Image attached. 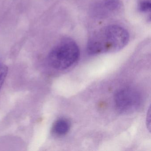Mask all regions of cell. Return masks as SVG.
<instances>
[{"mask_svg":"<svg viewBox=\"0 0 151 151\" xmlns=\"http://www.w3.org/2000/svg\"><path fill=\"white\" fill-rule=\"evenodd\" d=\"M129 40V34L125 29L117 25H109L90 38L87 51L91 55L115 52L124 48Z\"/></svg>","mask_w":151,"mask_h":151,"instance_id":"cell-1","label":"cell"},{"mask_svg":"<svg viewBox=\"0 0 151 151\" xmlns=\"http://www.w3.org/2000/svg\"><path fill=\"white\" fill-rule=\"evenodd\" d=\"M79 49L76 43L70 38L59 43L48 55V63L57 70H65L74 65L78 60Z\"/></svg>","mask_w":151,"mask_h":151,"instance_id":"cell-2","label":"cell"},{"mask_svg":"<svg viewBox=\"0 0 151 151\" xmlns=\"http://www.w3.org/2000/svg\"><path fill=\"white\" fill-rule=\"evenodd\" d=\"M114 102L118 112L127 114L133 113L139 108L141 98L137 90L126 87L116 91L114 97Z\"/></svg>","mask_w":151,"mask_h":151,"instance_id":"cell-3","label":"cell"},{"mask_svg":"<svg viewBox=\"0 0 151 151\" xmlns=\"http://www.w3.org/2000/svg\"><path fill=\"white\" fill-rule=\"evenodd\" d=\"M119 7V2L116 0H105L93 7V13L95 16L105 17L116 11Z\"/></svg>","mask_w":151,"mask_h":151,"instance_id":"cell-4","label":"cell"},{"mask_svg":"<svg viewBox=\"0 0 151 151\" xmlns=\"http://www.w3.org/2000/svg\"><path fill=\"white\" fill-rule=\"evenodd\" d=\"M70 127V123L68 120L64 118L57 120L52 126L53 132L59 136H63L67 134Z\"/></svg>","mask_w":151,"mask_h":151,"instance_id":"cell-5","label":"cell"},{"mask_svg":"<svg viewBox=\"0 0 151 151\" xmlns=\"http://www.w3.org/2000/svg\"><path fill=\"white\" fill-rule=\"evenodd\" d=\"M7 73V67L5 65L0 63V90L5 81Z\"/></svg>","mask_w":151,"mask_h":151,"instance_id":"cell-6","label":"cell"},{"mask_svg":"<svg viewBox=\"0 0 151 151\" xmlns=\"http://www.w3.org/2000/svg\"><path fill=\"white\" fill-rule=\"evenodd\" d=\"M139 11L143 13H146L150 11L151 3L148 1H144L141 2L139 5Z\"/></svg>","mask_w":151,"mask_h":151,"instance_id":"cell-7","label":"cell"},{"mask_svg":"<svg viewBox=\"0 0 151 151\" xmlns=\"http://www.w3.org/2000/svg\"><path fill=\"white\" fill-rule=\"evenodd\" d=\"M147 127H149L148 129H150V109H149L147 112Z\"/></svg>","mask_w":151,"mask_h":151,"instance_id":"cell-8","label":"cell"}]
</instances>
